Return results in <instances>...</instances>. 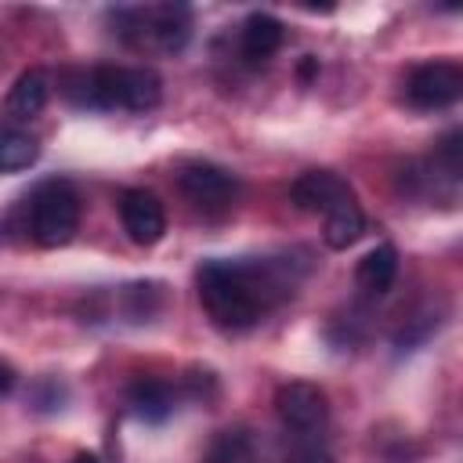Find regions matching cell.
<instances>
[{
    "instance_id": "11",
    "label": "cell",
    "mask_w": 463,
    "mask_h": 463,
    "mask_svg": "<svg viewBox=\"0 0 463 463\" xmlns=\"http://www.w3.org/2000/svg\"><path fill=\"white\" fill-rule=\"evenodd\" d=\"M47 98H51V80H47V72H43V69H25V72L14 80L11 94H7V112H11L14 119H33V116L43 112Z\"/></svg>"
},
{
    "instance_id": "2",
    "label": "cell",
    "mask_w": 463,
    "mask_h": 463,
    "mask_svg": "<svg viewBox=\"0 0 463 463\" xmlns=\"http://www.w3.org/2000/svg\"><path fill=\"white\" fill-rule=\"evenodd\" d=\"M61 94L83 109L148 112L163 98V80L145 65H98L61 72Z\"/></svg>"
},
{
    "instance_id": "10",
    "label": "cell",
    "mask_w": 463,
    "mask_h": 463,
    "mask_svg": "<svg viewBox=\"0 0 463 463\" xmlns=\"http://www.w3.org/2000/svg\"><path fill=\"white\" fill-rule=\"evenodd\" d=\"M282 47V22L264 14V11H253L246 22H242V33H239V51L250 65H260L268 61L275 51Z\"/></svg>"
},
{
    "instance_id": "19",
    "label": "cell",
    "mask_w": 463,
    "mask_h": 463,
    "mask_svg": "<svg viewBox=\"0 0 463 463\" xmlns=\"http://www.w3.org/2000/svg\"><path fill=\"white\" fill-rule=\"evenodd\" d=\"M14 380H18V376H14V365L0 358V398H7V394L14 391Z\"/></svg>"
},
{
    "instance_id": "12",
    "label": "cell",
    "mask_w": 463,
    "mask_h": 463,
    "mask_svg": "<svg viewBox=\"0 0 463 463\" xmlns=\"http://www.w3.org/2000/svg\"><path fill=\"white\" fill-rule=\"evenodd\" d=\"M127 405L134 409V416L159 423L174 412V391L163 380H134L127 391Z\"/></svg>"
},
{
    "instance_id": "16",
    "label": "cell",
    "mask_w": 463,
    "mask_h": 463,
    "mask_svg": "<svg viewBox=\"0 0 463 463\" xmlns=\"http://www.w3.org/2000/svg\"><path fill=\"white\" fill-rule=\"evenodd\" d=\"M242 459H246L242 438H239V434H224V438L213 445V452H210L206 463H242Z\"/></svg>"
},
{
    "instance_id": "9",
    "label": "cell",
    "mask_w": 463,
    "mask_h": 463,
    "mask_svg": "<svg viewBox=\"0 0 463 463\" xmlns=\"http://www.w3.org/2000/svg\"><path fill=\"white\" fill-rule=\"evenodd\" d=\"M289 199H293L304 213H322V217H326L333 206L351 203L354 195H351L347 181L336 177L333 170H307V174H300V177L293 181Z\"/></svg>"
},
{
    "instance_id": "4",
    "label": "cell",
    "mask_w": 463,
    "mask_h": 463,
    "mask_svg": "<svg viewBox=\"0 0 463 463\" xmlns=\"http://www.w3.org/2000/svg\"><path fill=\"white\" fill-rule=\"evenodd\" d=\"M33 239L47 250L65 246L80 228V199L69 181H43L29 199Z\"/></svg>"
},
{
    "instance_id": "21",
    "label": "cell",
    "mask_w": 463,
    "mask_h": 463,
    "mask_svg": "<svg viewBox=\"0 0 463 463\" xmlns=\"http://www.w3.org/2000/svg\"><path fill=\"white\" fill-rule=\"evenodd\" d=\"M76 463H94V459L90 456H76Z\"/></svg>"
},
{
    "instance_id": "13",
    "label": "cell",
    "mask_w": 463,
    "mask_h": 463,
    "mask_svg": "<svg viewBox=\"0 0 463 463\" xmlns=\"http://www.w3.org/2000/svg\"><path fill=\"white\" fill-rule=\"evenodd\" d=\"M362 232H365V217H362V210H358L354 199L333 206V210L326 213V221H322V239H326L329 250H347V246H354V242L362 239Z\"/></svg>"
},
{
    "instance_id": "5",
    "label": "cell",
    "mask_w": 463,
    "mask_h": 463,
    "mask_svg": "<svg viewBox=\"0 0 463 463\" xmlns=\"http://www.w3.org/2000/svg\"><path fill=\"white\" fill-rule=\"evenodd\" d=\"M275 412H279L286 430H293L297 438H311L326 427L329 402H326V391L318 383L293 380V383H282L275 391Z\"/></svg>"
},
{
    "instance_id": "6",
    "label": "cell",
    "mask_w": 463,
    "mask_h": 463,
    "mask_svg": "<svg viewBox=\"0 0 463 463\" xmlns=\"http://www.w3.org/2000/svg\"><path fill=\"white\" fill-rule=\"evenodd\" d=\"M463 94V69L456 61H423L405 80V98L412 109L434 112L456 105Z\"/></svg>"
},
{
    "instance_id": "7",
    "label": "cell",
    "mask_w": 463,
    "mask_h": 463,
    "mask_svg": "<svg viewBox=\"0 0 463 463\" xmlns=\"http://www.w3.org/2000/svg\"><path fill=\"white\" fill-rule=\"evenodd\" d=\"M177 188H181V195H184L195 210H203V213H221V210H228L232 199H235V192H239L235 177H232L228 170L213 166V163H184L181 174H177Z\"/></svg>"
},
{
    "instance_id": "14",
    "label": "cell",
    "mask_w": 463,
    "mask_h": 463,
    "mask_svg": "<svg viewBox=\"0 0 463 463\" xmlns=\"http://www.w3.org/2000/svg\"><path fill=\"white\" fill-rule=\"evenodd\" d=\"M394 275H398V250L387 246V242L376 246V250H369L358 260V268H354V279H358V286L365 293H387L391 282H394Z\"/></svg>"
},
{
    "instance_id": "1",
    "label": "cell",
    "mask_w": 463,
    "mask_h": 463,
    "mask_svg": "<svg viewBox=\"0 0 463 463\" xmlns=\"http://www.w3.org/2000/svg\"><path fill=\"white\" fill-rule=\"evenodd\" d=\"M282 293H289V282L268 260H206L199 268V300L221 329L257 326Z\"/></svg>"
},
{
    "instance_id": "17",
    "label": "cell",
    "mask_w": 463,
    "mask_h": 463,
    "mask_svg": "<svg viewBox=\"0 0 463 463\" xmlns=\"http://www.w3.org/2000/svg\"><path fill=\"white\" fill-rule=\"evenodd\" d=\"M438 159L445 163V170H449V177H459V134H449L441 145H438Z\"/></svg>"
},
{
    "instance_id": "18",
    "label": "cell",
    "mask_w": 463,
    "mask_h": 463,
    "mask_svg": "<svg viewBox=\"0 0 463 463\" xmlns=\"http://www.w3.org/2000/svg\"><path fill=\"white\" fill-rule=\"evenodd\" d=\"M293 463H333V459H329L326 449H318V445H304V449H297Z\"/></svg>"
},
{
    "instance_id": "20",
    "label": "cell",
    "mask_w": 463,
    "mask_h": 463,
    "mask_svg": "<svg viewBox=\"0 0 463 463\" xmlns=\"http://www.w3.org/2000/svg\"><path fill=\"white\" fill-rule=\"evenodd\" d=\"M315 72H318V58H311V54H307V58H304V61H300V80H304V83H307V80H311V76H315Z\"/></svg>"
},
{
    "instance_id": "8",
    "label": "cell",
    "mask_w": 463,
    "mask_h": 463,
    "mask_svg": "<svg viewBox=\"0 0 463 463\" xmlns=\"http://www.w3.org/2000/svg\"><path fill=\"white\" fill-rule=\"evenodd\" d=\"M119 221H123V232L130 235V242H137V246H152L166 232V210L145 188H127L119 195Z\"/></svg>"
},
{
    "instance_id": "15",
    "label": "cell",
    "mask_w": 463,
    "mask_h": 463,
    "mask_svg": "<svg viewBox=\"0 0 463 463\" xmlns=\"http://www.w3.org/2000/svg\"><path fill=\"white\" fill-rule=\"evenodd\" d=\"M36 156H40V145H36V137H33V134L14 130V127L0 130V174L25 170V166H33V163H36Z\"/></svg>"
},
{
    "instance_id": "3",
    "label": "cell",
    "mask_w": 463,
    "mask_h": 463,
    "mask_svg": "<svg viewBox=\"0 0 463 463\" xmlns=\"http://www.w3.org/2000/svg\"><path fill=\"white\" fill-rule=\"evenodd\" d=\"M116 33L145 54H174L188 43L192 11L181 4H148V7H119L112 11Z\"/></svg>"
}]
</instances>
